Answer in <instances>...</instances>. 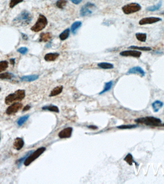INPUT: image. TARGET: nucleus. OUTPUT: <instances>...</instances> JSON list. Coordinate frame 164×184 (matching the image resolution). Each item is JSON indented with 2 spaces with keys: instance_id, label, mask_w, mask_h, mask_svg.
Here are the masks:
<instances>
[{
  "instance_id": "1",
  "label": "nucleus",
  "mask_w": 164,
  "mask_h": 184,
  "mask_svg": "<svg viewBox=\"0 0 164 184\" xmlns=\"http://www.w3.org/2000/svg\"><path fill=\"white\" fill-rule=\"evenodd\" d=\"M32 17L28 11L24 10L13 19V23L16 26H26L31 22Z\"/></svg>"
},
{
  "instance_id": "2",
  "label": "nucleus",
  "mask_w": 164,
  "mask_h": 184,
  "mask_svg": "<svg viewBox=\"0 0 164 184\" xmlns=\"http://www.w3.org/2000/svg\"><path fill=\"white\" fill-rule=\"evenodd\" d=\"M135 122L148 126L164 127V124L162 123V121L160 118L152 116L137 118L135 120Z\"/></svg>"
},
{
  "instance_id": "3",
  "label": "nucleus",
  "mask_w": 164,
  "mask_h": 184,
  "mask_svg": "<svg viewBox=\"0 0 164 184\" xmlns=\"http://www.w3.org/2000/svg\"><path fill=\"white\" fill-rule=\"evenodd\" d=\"M25 96V91L24 90H18L7 96L5 99V103L7 105L12 104L14 102L21 101Z\"/></svg>"
},
{
  "instance_id": "4",
  "label": "nucleus",
  "mask_w": 164,
  "mask_h": 184,
  "mask_svg": "<svg viewBox=\"0 0 164 184\" xmlns=\"http://www.w3.org/2000/svg\"><path fill=\"white\" fill-rule=\"evenodd\" d=\"M47 25L48 20L47 18L44 15L40 14L36 24L31 28V30L35 32H38L44 29Z\"/></svg>"
},
{
  "instance_id": "5",
  "label": "nucleus",
  "mask_w": 164,
  "mask_h": 184,
  "mask_svg": "<svg viewBox=\"0 0 164 184\" xmlns=\"http://www.w3.org/2000/svg\"><path fill=\"white\" fill-rule=\"evenodd\" d=\"M46 148L44 147H41L37 149L35 152H33L28 157L24 162V165L25 166H28L33 162L37 159L38 157L46 151Z\"/></svg>"
},
{
  "instance_id": "6",
  "label": "nucleus",
  "mask_w": 164,
  "mask_h": 184,
  "mask_svg": "<svg viewBox=\"0 0 164 184\" xmlns=\"http://www.w3.org/2000/svg\"><path fill=\"white\" fill-rule=\"evenodd\" d=\"M142 7L140 5L137 3H131L123 6L122 11L126 14H132L136 12L140 11Z\"/></svg>"
},
{
  "instance_id": "7",
  "label": "nucleus",
  "mask_w": 164,
  "mask_h": 184,
  "mask_svg": "<svg viewBox=\"0 0 164 184\" xmlns=\"http://www.w3.org/2000/svg\"><path fill=\"white\" fill-rule=\"evenodd\" d=\"M162 21V19L157 17H148L142 18L139 21V24L140 25H150L155 24L158 22Z\"/></svg>"
},
{
  "instance_id": "8",
  "label": "nucleus",
  "mask_w": 164,
  "mask_h": 184,
  "mask_svg": "<svg viewBox=\"0 0 164 184\" xmlns=\"http://www.w3.org/2000/svg\"><path fill=\"white\" fill-rule=\"evenodd\" d=\"M96 7L94 4L90 2H88L85 5L82 7L80 10V15L82 16H88L92 13V11L90 9H92L94 7Z\"/></svg>"
},
{
  "instance_id": "9",
  "label": "nucleus",
  "mask_w": 164,
  "mask_h": 184,
  "mask_svg": "<svg viewBox=\"0 0 164 184\" xmlns=\"http://www.w3.org/2000/svg\"><path fill=\"white\" fill-rule=\"evenodd\" d=\"M23 107V105L21 103H16L12 104L6 109V113L8 115H13L17 112Z\"/></svg>"
},
{
  "instance_id": "10",
  "label": "nucleus",
  "mask_w": 164,
  "mask_h": 184,
  "mask_svg": "<svg viewBox=\"0 0 164 184\" xmlns=\"http://www.w3.org/2000/svg\"><path fill=\"white\" fill-rule=\"evenodd\" d=\"M120 55L124 57H133L139 58L142 55V52L138 50H125L120 53Z\"/></svg>"
},
{
  "instance_id": "11",
  "label": "nucleus",
  "mask_w": 164,
  "mask_h": 184,
  "mask_svg": "<svg viewBox=\"0 0 164 184\" xmlns=\"http://www.w3.org/2000/svg\"><path fill=\"white\" fill-rule=\"evenodd\" d=\"M73 128L72 127H68L65 128L64 129L61 130L59 132V137L61 139H66L69 138L72 136L73 132Z\"/></svg>"
},
{
  "instance_id": "12",
  "label": "nucleus",
  "mask_w": 164,
  "mask_h": 184,
  "mask_svg": "<svg viewBox=\"0 0 164 184\" xmlns=\"http://www.w3.org/2000/svg\"><path fill=\"white\" fill-rule=\"evenodd\" d=\"M137 74L141 77H144L145 76V73L143 69L139 66H136L130 69L127 73V74Z\"/></svg>"
},
{
  "instance_id": "13",
  "label": "nucleus",
  "mask_w": 164,
  "mask_h": 184,
  "mask_svg": "<svg viewBox=\"0 0 164 184\" xmlns=\"http://www.w3.org/2000/svg\"><path fill=\"white\" fill-rule=\"evenodd\" d=\"M24 145V141L21 138H16L13 142V147L16 150H20Z\"/></svg>"
},
{
  "instance_id": "14",
  "label": "nucleus",
  "mask_w": 164,
  "mask_h": 184,
  "mask_svg": "<svg viewBox=\"0 0 164 184\" xmlns=\"http://www.w3.org/2000/svg\"><path fill=\"white\" fill-rule=\"evenodd\" d=\"M59 55L58 53H49L45 56L44 59L46 61H53L59 57Z\"/></svg>"
},
{
  "instance_id": "15",
  "label": "nucleus",
  "mask_w": 164,
  "mask_h": 184,
  "mask_svg": "<svg viewBox=\"0 0 164 184\" xmlns=\"http://www.w3.org/2000/svg\"><path fill=\"white\" fill-rule=\"evenodd\" d=\"M163 103L162 102L160 101V100L155 101L152 104L153 109L155 112H157L158 111L160 110V109L163 107Z\"/></svg>"
},
{
  "instance_id": "16",
  "label": "nucleus",
  "mask_w": 164,
  "mask_h": 184,
  "mask_svg": "<svg viewBox=\"0 0 164 184\" xmlns=\"http://www.w3.org/2000/svg\"><path fill=\"white\" fill-rule=\"evenodd\" d=\"M38 78L37 75H31V76H24L21 77L20 80L22 81L32 82L37 80Z\"/></svg>"
},
{
  "instance_id": "17",
  "label": "nucleus",
  "mask_w": 164,
  "mask_h": 184,
  "mask_svg": "<svg viewBox=\"0 0 164 184\" xmlns=\"http://www.w3.org/2000/svg\"><path fill=\"white\" fill-rule=\"evenodd\" d=\"M62 90H63V86H61H61H57L51 91L50 94H49V96H55L59 95L62 92Z\"/></svg>"
},
{
  "instance_id": "18",
  "label": "nucleus",
  "mask_w": 164,
  "mask_h": 184,
  "mask_svg": "<svg viewBox=\"0 0 164 184\" xmlns=\"http://www.w3.org/2000/svg\"><path fill=\"white\" fill-rule=\"evenodd\" d=\"M52 34L50 33H41L40 36V42H47L52 38Z\"/></svg>"
},
{
  "instance_id": "19",
  "label": "nucleus",
  "mask_w": 164,
  "mask_h": 184,
  "mask_svg": "<svg viewBox=\"0 0 164 184\" xmlns=\"http://www.w3.org/2000/svg\"><path fill=\"white\" fill-rule=\"evenodd\" d=\"M82 25V22L80 21H76L72 24L71 27V31L73 34H76V31Z\"/></svg>"
},
{
  "instance_id": "20",
  "label": "nucleus",
  "mask_w": 164,
  "mask_h": 184,
  "mask_svg": "<svg viewBox=\"0 0 164 184\" xmlns=\"http://www.w3.org/2000/svg\"><path fill=\"white\" fill-rule=\"evenodd\" d=\"M162 1H160L158 2V4L153 5V6H149L146 8V11H149V12H154V11H157L160 9V8L162 6Z\"/></svg>"
},
{
  "instance_id": "21",
  "label": "nucleus",
  "mask_w": 164,
  "mask_h": 184,
  "mask_svg": "<svg viewBox=\"0 0 164 184\" xmlns=\"http://www.w3.org/2000/svg\"><path fill=\"white\" fill-rule=\"evenodd\" d=\"M42 108L43 110H49V111H51V112H59V109L57 106H56V105H52L43 106Z\"/></svg>"
},
{
  "instance_id": "22",
  "label": "nucleus",
  "mask_w": 164,
  "mask_h": 184,
  "mask_svg": "<svg viewBox=\"0 0 164 184\" xmlns=\"http://www.w3.org/2000/svg\"><path fill=\"white\" fill-rule=\"evenodd\" d=\"M98 67L103 69H111L113 68V65L108 62H100L97 64Z\"/></svg>"
},
{
  "instance_id": "23",
  "label": "nucleus",
  "mask_w": 164,
  "mask_h": 184,
  "mask_svg": "<svg viewBox=\"0 0 164 184\" xmlns=\"http://www.w3.org/2000/svg\"><path fill=\"white\" fill-rule=\"evenodd\" d=\"M136 37L138 40L141 42H146L147 39V34L143 33H137L136 34Z\"/></svg>"
},
{
  "instance_id": "24",
  "label": "nucleus",
  "mask_w": 164,
  "mask_h": 184,
  "mask_svg": "<svg viewBox=\"0 0 164 184\" xmlns=\"http://www.w3.org/2000/svg\"><path fill=\"white\" fill-rule=\"evenodd\" d=\"M70 33V29L67 28L64 30L59 36L60 40H66L69 37Z\"/></svg>"
},
{
  "instance_id": "25",
  "label": "nucleus",
  "mask_w": 164,
  "mask_h": 184,
  "mask_svg": "<svg viewBox=\"0 0 164 184\" xmlns=\"http://www.w3.org/2000/svg\"><path fill=\"white\" fill-rule=\"evenodd\" d=\"M113 85V82L112 81L106 83L105 84L104 88H103V90L101 92H100L99 94H102L103 93H105V92H107L110 90L112 88V86Z\"/></svg>"
},
{
  "instance_id": "26",
  "label": "nucleus",
  "mask_w": 164,
  "mask_h": 184,
  "mask_svg": "<svg viewBox=\"0 0 164 184\" xmlns=\"http://www.w3.org/2000/svg\"><path fill=\"white\" fill-rule=\"evenodd\" d=\"M124 160L126 161L129 165H133V163H135L137 165H138L136 162L134 161L133 159V156L130 153H129L127 154L124 159Z\"/></svg>"
},
{
  "instance_id": "27",
  "label": "nucleus",
  "mask_w": 164,
  "mask_h": 184,
  "mask_svg": "<svg viewBox=\"0 0 164 184\" xmlns=\"http://www.w3.org/2000/svg\"><path fill=\"white\" fill-rule=\"evenodd\" d=\"M13 77H14V75L10 73H5L0 74V79L2 80H11Z\"/></svg>"
},
{
  "instance_id": "28",
  "label": "nucleus",
  "mask_w": 164,
  "mask_h": 184,
  "mask_svg": "<svg viewBox=\"0 0 164 184\" xmlns=\"http://www.w3.org/2000/svg\"><path fill=\"white\" fill-rule=\"evenodd\" d=\"M128 49H136V50H142V51H146V52L152 50V49L150 47H138V46H131L130 47H129Z\"/></svg>"
},
{
  "instance_id": "29",
  "label": "nucleus",
  "mask_w": 164,
  "mask_h": 184,
  "mask_svg": "<svg viewBox=\"0 0 164 184\" xmlns=\"http://www.w3.org/2000/svg\"><path fill=\"white\" fill-rule=\"evenodd\" d=\"M29 117V115H25L18 118V120L17 121V124L18 126H21L28 119Z\"/></svg>"
},
{
  "instance_id": "30",
  "label": "nucleus",
  "mask_w": 164,
  "mask_h": 184,
  "mask_svg": "<svg viewBox=\"0 0 164 184\" xmlns=\"http://www.w3.org/2000/svg\"><path fill=\"white\" fill-rule=\"evenodd\" d=\"M67 0H58L56 2L57 7L60 9H64L67 4Z\"/></svg>"
},
{
  "instance_id": "31",
  "label": "nucleus",
  "mask_w": 164,
  "mask_h": 184,
  "mask_svg": "<svg viewBox=\"0 0 164 184\" xmlns=\"http://www.w3.org/2000/svg\"><path fill=\"white\" fill-rule=\"evenodd\" d=\"M33 151H29V152H28V153L25 154V156H24L23 157H22L20 159H19V160L17 161V164L18 167H20L21 165L23 163V162H25V159L28 158V156L32 153H33Z\"/></svg>"
},
{
  "instance_id": "32",
  "label": "nucleus",
  "mask_w": 164,
  "mask_h": 184,
  "mask_svg": "<svg viewBox=\"0 0 164 184\" xmlns=\"http://www.w3.org/2000/svg\"><path fill=\"white\" fill-rule=\"evenodd\" d=\"M8 67V63L7 61H0V73L4 71Z\"/></svg>"
},
{
  "instance_id": "33",
  "label": "nucleus",
  "mask_w": 164,
  "mask_h": 184,
  "mask_svg": "<svg viewBox=\"0 0 164 184\" xmlns=\"http://www.w3.org/2000/svg\"><path fill=\"white\" fill-rule=\"evenodd\" d=\"M137 125H125L118 126L117 128L119 129H131L133 128H136Z\"/></svg>"
},
{
  "instance_id": "34",
  "label": "nucleus",
  "mask_w": 164,
  "mask_h": 184,
  "mask_svg": "<svg viewBox=\"0 0 164 184\" xmlns=\"http://www.w3.org/2000/svg\"><path fill=\"white\" fill-rule=\"evenodd\" d=\"M24 0H11L10 2L9 6L11 8H13L16 5L22 2Z\"/></svg>"
},
{
  "instance_id": "35",
  "label": "nucleus",
  "mask_w": 164,
  "mask_h": 184,
  "mask_svg": "<svg viewBox=\"0 0 164 184\" xmlns=\"http://www.w3.org/2000/svg\"><path fill=\"white\" fill-rule=\"evenodd\" d=\"M28 51V48H26V47H21V48H19L17 49V52H19L21 54H23V55L26 54Z\"/></svg>"
},
{
  "instance_id": "36",
  "label": "nucleus",
  "mask_w": 164,
  "mask_h": 184,
  "mask_svg": "<svg viewBox=\"0 0 164 184\" xmlns=\"http://www.w3.org/2000/svg\"><path fill=\"white\" fill-rule=\"evenodd\" d=\"M70 1L75 4H78L81 3L83 0H70Z\"/></svg>"
},
{
  "instance_id": "37",
  "label": "nucleus",
  "mask_w": 164,
  "mask_h": 184,
  "mask_svg": "<svg viewBox=\"0 0 164 184\" xmlns=\"http://www.w3.org/2000/svg\"><path fill=\"white\" fill-rule=\"evenodd\" d=\"M30 108V105H27L23 109V111H27V110H29Z\"/></svg>"
},
{
  "instance_id": "38",
  "label": "nucleus",
  "mask_w": 164,
  "mask_h": 184,
  "mask_svg": "<svg viewBox=\"0 0 164 184\" xmlns=\"http://www.w3.org/2000/svg\"><path fill=\"white\" fill-rule=\"evenodd\" d=\"M22 34V37L24 38V40H28V36H26L25 34Z\"/></svg>"
},
{
  "instance_id": "39",
  "label": "nucleus",
  "mask_w": 164,
  "mask_h": 184,
  "mask_svg": "<svg viewBox=\"0 0 164 184\" xmlns=\"http://www.w3.org/2000/svg\"><path fill=\"white\" fill-rule=\"evenodd\" d=\"M88 128H90V129H97V127L95 126H89Z\"/></svg>"
},
{
  "instance_id": "40",
  "label": "nucleus",
  "mask_w": 164,
  "mask_h": 184,
  "mask_svg": "<svg viewBox=\"0 0 164 184\" xmlns=\"http://www.w3.org/2000/svg\"><path fill=\"white\" fill-rule=\"evenodd\" d=\"M10 62H11V64L14 65V64H15V60L14 59H10Z\"/></svg>"
},
{
  "instance_id": "41",
  "label": "nucleus",
  "mask_w": 164,
  "mask_h": 184,
  "mask_svg": "<svg viewBox=\"0 0 164 184\" xmlns=\"http://www.w3.org/2000/svg\"><path fill=\"white\" fill-rule=\"evenodd\" d=\"M160 13L161 14H163V15H164V11H163V12H161V13Z\"/></svg>"
},
{
  "instance_id": "42",
  "label": "nucleus",
  "mask_w": 164,
  "mask_h": 184,
  "mask_svg": "<svg viewBox=\"0 0 164 184\" xmlns=\"http://www.w3.org/2000/svg\"><path fill=\"white\" fill-rule=\"evenodd\" d=\"M0 140H1V137H0Z\"/></svg>"
},
{
  "instance_id": "43",
  "label": "nucleus",
  "mask_w": 164,
  "mask_h": 184,
  "mask_svg": "<svg viewBox=\"0 0 164 184\" xmlns=\"http://www.w3.org/2000/svg\"><path fill=\"white\" fill-rule=\"evenodd\" d=\"M0 91H1V88H0Z\"/></svg>"
}]
</instances>
